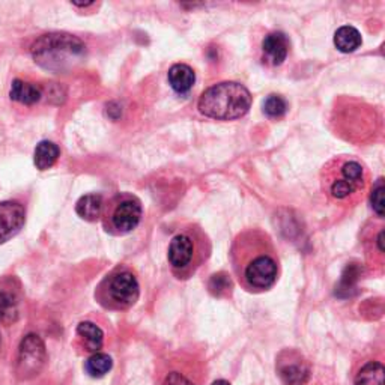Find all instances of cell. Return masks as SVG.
<instances>
[{"label":"cell","mask_w":385,"mask_h":385,"mask_svg":"<svg viewBox=\"0 0 385 385\" xmlns=\"http://www.w3.org/2000/svg\"><path fill=\"white\" fill-rule=\"evenodd\" d=\"M47 351L43 339L36 334H27L20 343L17 357V374L20 379H32L46 366Z\"/></svg>","instance_id":"cell-5"},{"label":"cell","mask_w":385,"mask_h":385,"mask_svg":"<svg viewBox=\"0 0 385 385\" xmlns=\"http://www.w3.org/2000/svg\"><path fill=\"white\" fill-rule=\"evenodd\" d=\"M139 281L133 272L120 271L111 276L107 283V297L119 309H128L139 300Z\"/></svg>","instance_id":"cell-7"},{"label":"cell","mask_w":385,"mask_h":385,"mask_svg":"<svg viewBox=\"0 0 385 385\" xmlns=\"http://www.w3.org/2000/svg\"><path fill=\"white\" fill-rule=\"evenodd\" d=\"M104 211V199L101 195H85L76 204V212L86 221H97Z\"/></svg>","instance_id":"cell-15"},{"label":"cell","mask_w":385,"mask_h":385,"mask_svg":"<svg viewBox=\"0 0 385 385\" xmlns=\"http://www.w3.org/2000/svg\"><path fill=\"white\" fill-rule=\"evenodd\" d=\"M384 192H385L384 179H382V178H379L377 182H374L373 190H372V196H370L372 208H373V211H374V212H377L378 217H384V208H385Z\"/></svg>","instance_id":"cell-23"},{"label":"cell","mask_w":385,"mask_h":385,"mask_svg":"<svg viewBox=\"0 0 385 385\" xmlns=\"http://www.w3.org/2000/svg\"><path fill=\"white\" fill-rule=\"evenodd\" d=\"M286 111H288V103L281 95L271 94L267 97L265 101H263V113H265L268 118H272V119L283 118L286 115Z\"/></svg>","instance_id":"cell-21"},{"label":"cell","mask_w":385,"mask_h":385,"mask_svg":"<svg viewBox=\"0 0 385 385\" xmlns=\"http://www.w3.org/2000/svg\"><path fill=\"white\" fill-rule=\"evenodd\" d=\"M385 369L378 361L364 364L356 377V385H384Z\"/></svg>","instance_id":"cell-19"},{"label":"cell","mask_w":385,"mask_h":385,"mask_svg":"<svg viewBox=\"0 0 385 385\" xmlns=\"http://www.w3.org/2000/svg\"><path fill=\"white\" fill-rule=\"evenodd\" d=\"M212 385H230V384L227 381H225V379H218V381H216Z\"/></svg>","instance_id":"cell-25"},{"label":"cell","mask_w":385,"mask_h":385,"mask_svg":"<svg viewBox=\"0 0 385 385\" xmlns=\"http://www.w3.org/2000/svg\"><path fill=\"white\" fill-rule=\"evenodd\" d=\"M251 95L237 82H221L208 88L200 95L197 108L204 116L217 120H235L248 113Z\"/></svg>","instance_id":"cell-3"},{"label":"cell","mask_w":385,"mask_h":385,"mask_svg":"<svg viewBox=\"0 0 385 385\" xmlns=\"http://www.w3.org/2000/svg\"><path fill=\"white\" fill-rule=\"evenodd\" d=\"M9 95H11L13 101H17L20 104L32 106L41 99L43 92L39 86L24 82L22 78H15L11 85V92H9Z\"/></svg>","instance_id":"cell-14"},{"label":"cell","mask_w":385,"mask_h":385,"mask_svg":"<svg viewBox=\"0 0 385 385\" xmlns=\"http://www.w3.org/2000/svg\"><path fill=\"white\" fill-rule=\"evenodd\" d=\"M169 263L179 276H187L195 272L200 260L204 259L199 253V242L195 235L179 234L170 241Z\"/></svg>","instance_id":"cell-6"},{"label":"cell","mask_w":385,"mask_h":385,"mask_svg":"<svg viewBox=\"0 0 385 385\" xmlns=\"http://www.w3.org/2000/svg\"><path fill=\"white\" fill-rule=\"evenodd\" d=\"M77 336L83 342L86 351L97 354L104 343V332L92 322H82L77 327Z\"/></svg>","instance_id":"cell-16"},{"label":"cell","mask_w":385,"mask_h":385,"mask_svg":"<svg viewBox=\"0 0 385 385\" xmlns=\"http://www.w3.org/2000/svg\"><path fill=\"white\" fill-rule=\"evenodd\" d=\"M110 223L118 234H127L139 226L141 220L140 200L133 196L118 197L110 211Z\"/></svg>","instance_id":"cell-8"},{"label":"cell","mask_w":385,"mask_h":385,"mask_svg":"<svg viewBox=\"0 0 385 385\" xmlns=\"http://www.w3.org/2000/svg\"><path fill=\"white\" fill-rule=\"evenodd\" d=\"M35 62L50 71H66L82 62L86 47L77 36L69 34H48L32 46Z\"/></svg>","instance_id":"cell-4"},{"label":"cell","mask_w":385,"mask_h":385,"mask_svg":"<svg viewBox=\"0 0 385 385\" xmlns=\"http://www.w3.org/2000/svg\"><path fill=\"white\" fill-rule=\"evenodd\" d=\"M0 343H2V339H0Z\"/></svg>","instance_id":"cell-26"},{"label":"cell","mask_w":385,"mask_h":385,"mask_svg":"<svg viewBox=\"0 0 385 385\" xmlns=\"http://www.w3.org/2000/svg\"><path fill=\"white\" fill-rule=\"evenodd\" d=\"M289 55V39L283 32H271L262 41V60L270 66H279Z\"/></svg>","instance_id":"cell-12"},{"label":"cell","mask_w":385,"mask_h":385,"mask_svg":"<svg viewBox=\"0 0 385 385\" xmlns=\"http://www.w3.org/2000/svg\"><path fill=\"white\" fill-rule=\"evenodd\" d=\"M363 43L361 34L352 26H342L334 34V46L342 53H352L360 48Z\"/></svg>","instance_id":"cell-17"},{"label":"cell","mask_w":385,"mask_h":385,"mask_svg":"<svg viewBox=\"0 0 385 385\" xmlns=\"http://www.w3.org/2000/svg\"><path fill=\"white\" fill-rule=\"evenodd\" d=\"M164 385H192V384L184 377V374H181L178 372H172L166 377Z\"/></svg>","instance_id":"cell-24"},{"label":"cell","mask_w":385,"mask_h":385,"mask_svg":"<svg viewBox=\"0 0 385 385\" xmlns=\"http://www.w3.org/2000/svg\"><path fill=\"white\" fill-rule=\"evenodd\" d=\"M369 186V170L352 157L330 160L321 172V188L330 200L342 205L358 202Z\"/></svg>","instance_id":"cell-2"},{"label":"cell","mask_w":385,"mask_h":385,"mask_svg":"<svg viewBox=\"0 0 385 385\" xmlns=\"http://www.w3.org/2000/svg\"><path fill=\"white\" fill-rule=\"evenodd\" d=\"M279 374L286 385H302L309 379V366L300 354L293 351L283 352L279 357Z\"/></svg>","instance_id":"cell-10"},{"label":"cell","mask_w":385,"mask_h":385,"mask_svg":"<svg viewBox=\"0 0 385 385\" xmlns=\"http://www.w3.org/2000/svg\"><path fill=\"white\" fill-rule=\"evenodd\" d=\"M169 83L178 94H187L196 82V74L191 66L186 64H176L169 69Z\"/></svg>","instance_id":"cell-13"},{"label":"cell","mask_w":385,"mask_h":385,"mask_svg":"<svg viewBox=\"0 0 385 385\" xmlns=\"http://www.w3.org/2000/svg\"><path fill=\"white\" fill-rule=\"evenodd\" d=\"M111 366H113V361H111V358L107 356V354H101V352L94 354V356L86 361V370L90 377L94 378L104 377L106 373H108Z\"/></svg>","instance_id":"cell-20"},{"label":"cell","mask_w":385,"mask_h":385,"mask_svg":"<svg viewBox=\"0 0 385 385\" xmlns=\"http://www.w3.org/2000/svg\"><path fill=\"white\" fill-rule=\"evenodd\" d=\"M59 155H60V150L57 145H55L53 141L43 140L39 141L35 148L34 163L38 170H48L56 164Z\"/></svg>","instance_id":"cell-18"},{"label":"cell","mask_w":385,"mask_h":385,"mask_svg":"<svg viewBox=\"0 0 385 385\" xmlns=\"http://www.w3.org/2000/svg\"><path fill=\"white\" fill-rule=\"evenodd\" d=\"M26 220L24 208L17 202L0 204V244L17 235Z\"/></svg>","instance_id":"cell-11"},{"label":"cell","mask_w":385,"mask_h":385,"mask_svg":"<svg viewBox=\"0 0 385 385\" xmlns=\"http://www.w3.org/2000/svg\"><path fill=\"white\" fill-rule=\"evenodd\" d=\"M22 292L18 281L13 277L0 280V322L11 326L20 316Z\"/></svg>","instance_id":"cell-9"},{"label":"cell","mask_w":385,"mask_h":385,"mask_svg":"<svg viewBox=\"0 0 385 385\" xmlns=\"http://www.w3.org/2000/svg\"><path fill=\"white\" fill-rule=\"evenodd\" d=\"M208 288L212 295L225 297L232 290L234 285H232V280L227 274H225V272H218V274H214L209 279Z\"/></svg>","instance_id":"cell-22"},{"label":"cell","mask_w":385,"mask_h":385,"mask_svg":"<svg viewBox=\"0 0 385 385\" xmlns=\"http://www.w3.org/2000/svg\"><path fill=\"white\" fill-rule=\"evenodd\" d=\"M232 265L248 290H267L279 277V259L272 242L262 230L242 232L232 247Z\"/></svg>","instance_id":"cell-1"}]
</instances>
